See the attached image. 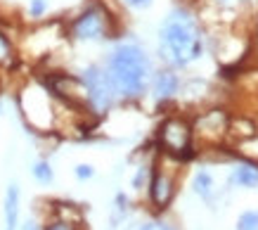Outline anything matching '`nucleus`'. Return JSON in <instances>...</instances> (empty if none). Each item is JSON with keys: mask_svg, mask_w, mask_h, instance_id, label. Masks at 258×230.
<instances>
[{"mask_svg": "<svg viewBox=\"0 0 258 230\" xmlns=\"http://www.w3.org/2000/svg\"><path fill=\"white\" fill-rule=\"evenodd\" d=\"M107 74H109L116 95L123 97H140L149 86V74L152 64L145 50L135 43H121L111 50L109 62H107Z\"/></svg>", "mask_w": 258, "mask_h": 230, "instance_id": "2", "label": "nucleus"}, {"mask_svg": "<svg viewBox=\"0 0 258 230\" xmlns=\"http://www.w3.org/2000/svg\"><path fill=\"white\" fill-rule=\"evenodd\" d=\"M195 192L202 195L204 199H211V192H213V178L206 171H199L195 178Z\"/></svg>", "mask_w": 258, "mask_h": 230, "instance_id": "10", "label": "nucleus"}, {"mask_svg": "<svg viewBox=\"0 0 258 230\" xmlns=\"http://www.w3.org/2000/svg\"><path fill=\"white\" fill-rule=\"evenodd\" d=\"M131 8H138V10H142V8H149V3L152 0H125Z\"/></svg>", "mask_w": 258, "mask_h": 230, "instance_id": "17", "label": "nucleus"}, {"mask_svg": "<svg viewBox=\"0 0 258 230\" xmlns=\"http://www.w3.org/2000/svg\"><path fill=\"white\" fill-rule=\"evenodd\" d=\"M149 195H152V202H154L159 209L168 206V202H171V197H173V183H171V178H168V176H164V174H154L152 185H149Z\"/></svg>", "mask_w": 258, "mask_h": 230, "instance_id": "6", "label": "nucleus"}, {"mask_svg": "<svg viewBox=\"0 0 258 230\" xmlns=\"http://www.w3.org/2000/svg\"><path fill=\"white\" fill-rule=\"evenodd\" d=\"M230 181L239 185V188H256L258 185V168L256 166H237L230 176Z\"/></svg>", "mask_w": 258, "mask_h": 230, "instance_id": "9", "label": "nucleus"}, {"mask_svg": "<svg viewBox=\"0 0 258 230\" xmlns=\"http://www.w3.org/2000/svg\"><path fill=\"white\" fill-rule=\"evenodd\" d=\"M204 43L197 19L187 10H173L159 31V52L173 67H187L202 57Z\"/></svg>", "mask_w": 258, "mask_h": 230, "instance_id": "1", "label": "nucleus"}, {"mask_svg": "<svg viewBox=\"0 0 258 230\" xmlns=\"http://www.w3.org/2000/svg\"><path fill=\"white\" fill-rule=\"evenodd\" d=\"M47 10V0H31V17H43Z\"/></svg>", "mask_w": 258, "mask_h": 230, "instance_id": "14", "label": "nucleus"}, {"mask_svg": "<svg viewBox=\"0 0 258 230\" xmlns=\"http://www.w3.org/2000/svg\"><path fill=\"white\" fill-rule=\"evenodd\" d=\"M159 143L171 154H187L189 150V126L180 119H168L159 128Z\"/></svg>", "mask_w": 258, "mask_h": 230, "instance_id": "5", "label": "nucleus"}, {"mask_svg": "<svg viewBox=\"0 0 258 230\" xmlns=\"http://www.w3.org/2000/svg\"><path fill=\"white\" fill-rule=\"evenodd\" d=\"M178 76L173 72H159L157 76H154V81H152V90H154V97L157 100H168V97H173L175 93H178Z\"/></svg>", "mask_w": 258, "mask_h": 230, "instance_id": "7", "label": "nucleus"}, {"mask_svg": "<svg viewBox=\"0 0 258 230\" xmlns=\"http://www.w3.org/2000/svg\"><path fill=\"white\" fill-rule=\"evenodd\" d=\"M140 230H173L171 225H166V223H159V221H152V223H145Z\"/></svg>", "mask_w": 258, "mask_h": 230, "instance_id": "16", "label": "nucleus"}, {"mask_svg": "<svg viewBox=\"0 0 258 230\" xmlns=\"http://www.w3.org/2000/svg\"><path fill=\"white\" fill-rule=\"evenodd\" d=\"M24 230H38V225H36V223H33V221H29V223H26V225H24Z\"/></svg>", "mask_w": 258, "mask_h": 230, "instance_id": "18", "label": "nucleus"}, {"mask_svg": "<svg viewBox=\"0 0 258 230\" xmlns=\"http://www.w3.org/2000/svg\"><path fill=\"white\" fill-rule=\"evenodd\" d=\"M93 166L90 164H79L76 166V178H81V181H88V178H93Z\"/></svg>", "mask_w": 258, "mask_h": 230, "instance_id": "15", "label": "nucleus"}, {"mask_svg": "<svg viewBox=\"0 0 258 230\" xmlns=\"http://www.w3.org/2000/svg\"><path fill=\"white\" fill-rule=\"evenodd\" d=\"M81 83H83L88 102L93 104L95 111H107L114 104L116 90H114V83H111L107 69L88 67L86 72H83V76H81Z\"/></svg>", "mask_w": 258, "mask_h": 230, "instance_id": "3", "label": "nucleus"}, {"mask_svg": "<svg viewBox=\"0 0 258 230\" xmlns=\"http://www.w3.org/2000/svg\"><path fill=\"white\" fill-rule=\"evenodd\" d=\"M15 60V50H12V43L5 33H0V64H10Z\"/></svg>", "mask_w": 258, "mask_h": 230, "instance_id": "12", "label": "nucleus"}, {"mask_svg": "<svg viewBox=\"0 0 258 230\" xmlns=\"http://www.w3.org/2000/svg\"><path fill=\"white\" fill-rule=\"evenodd\" d=\"M3 211H5V230H17L19 225V188L17 185H10L5 192Z\"/></svg>", "mask_w": 258, "mask_h": 230, "instance_id": "8", "label": "nucleus"}, {"mask_svg": "<svg viewBox=\"0 0 258 230\" xmlns=\"http://www.w3.org/2000/svg\"><path fill=\"white\" fill-rule=\"evenodd\" d=\"M237 230H258V211H246L239 216Z\"/></svg>", "mask_w": 258, "mask_h": 230, "instance_id": "13", "label": "nucleus"}, {"mask_svg": "<svg viewBox=\"0 0 258 230\" xmlns=\"http://www.w3.org/2000/svg\"><path fill=\"white\" fill-rule=\"evenodd\" d=\"M50 230H69V228H67L64 223H55V225H52V228H50Z\"/></svg>", "mask_w": 258, "mask_h": 230, "instance_id": "19", "label": "nucleus"}, {"mask_svg": "<svg viewBox=\"0 0 258 230\" xmlns=\"http://www.w3.org/2000/svg\"><path fill=\"white\" fill-rule=\"evenodd\" d=\"M33 178L38 183H52V168H50V164L47 161H38L36 166H33Z\"/></svg>", "mask_w": 258, "mask_h": 230, "instance_id": "11", "label": "nucleus"}, {"mask_svg": "<svg viewBox=\"0 0 258 230\" xmlns=\"http://www.w3.org/2000/svg\"><path fill=\"white\" fill-rule=\"evenodd\" d=\"M109 33V15L102 5H90L71 24V36L76 40H102Z\"/></svg>", "mask_w": 258, "mask_h": 230, "instance_id": "4", "label": "nucleus"}]
</instances>
